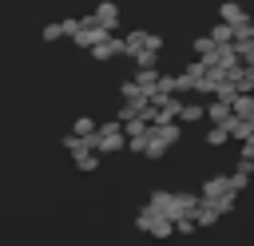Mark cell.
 I'll list each match as a JSON object with an SVG mask.
<instances>
[{"instance_id": "cell-1", "label": "cell", "mask_w": 254, "mask_h": 246, "mask_svg": "<svg viewBox=\"0 0 254 246\" xmlns=\"http://www.w3.org/2000/svg\"><path fill=\"white\" fill-rule=\"evenodd\" d=\"M123 143H127V131H123L119 119H111V123H103V127L95 131V147H99V151H119Z\"/></svg>"}, {"instance_id": "cell-2", "label": "cell", "mask_w": 254, "mask_h": 246, "mask_svg": "<svg viewBox=\"0 0 254 246\" xmlns=\"http://www.w3.org/2000/svg\"><path fill=\"white\" fill-rule=\"evenodd\" d=\"M91 56H95V60H115V56H127V44H123L119 36H107L99 48H91Z\"/></svg>"}, {"instance_id": "cell-3", "label": "cell", "mask_w": 254, "mask_h": 246, "mask_svg": "<svg viewBox=\"0 0 254 246\" xmlns=\"http://www.w3.org/2000/svg\"><path fill=\"white\" fill-rule=\"evenodd\" d=\"M95 24H99L103 32H115V24H119V8H115V4H99V8H95Z\"/></svg>"}, {"instance_id": "cell-4", "label": "cell", "mask_w": 254, "mask_h": 246, "mask_svg": "<svg viewBox=\"0 0 254 246\" xmlns=\"http://www.w3.org/2000/svg\"><path fill=\"white\" fill-rule=\"evenodd\" d=\"M202 115H206L202 103H183V115H179V119H183V123H194V119H202Z\"/></svg>"}, {"instance_id": "cell-5", "label": "cell", "mask_w": 254, "mask_h": 246, "mask_svg": "<svg viewBox=\"0 0 254 246\" xmlns=\"http://www.w3.org/2000/svg\"><path fill=\"white\" fill-rule=\"evenodd\" d=\"M226 139H230V131H226V127H210V131H206V143H210V147H222Z\"/></svg>"}, {"instance_id": "cell-6", "label": "cell", "mask_w": 254, "mask_h": 246, "mask_svg": "<svg viewBox=\"0 0 254 246\" xmlns=\"http://www.w3.org/2000/svg\"><path fill=\"white\" fill-rule=\"evenodd\" d=\"M60 36H67L64 24H48V28H44V40H60Z\"/></svg>"}]
</instances>
